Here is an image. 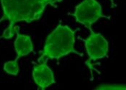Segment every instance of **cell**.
<instances>
[{
  "label": "cell",
  "mask_w": 126,
  "mask_h": 90,
  "mask_svg": "<svg viewBox=\"0 0 126 90\" xmlns=\"http://www.w3.org/2000/svg\"><path fill=\"white\" fill-rule=\"evenodd\" d=\"M62 0H0L3 15L0 23L9 21V25L3 32L1 38L10 39L15 34V24L21 21L30 23L39 20L48 5L55 6Z\"/></svg>",
  "instance_id": "1"
},
{
  "label": "cell",
  "mask_w": 126,
  "mask_h": 90,
  "mask_svg": "<svg viewBox=\"0 0 126 90\" xmlns=\"http://www.w3.org/2000/svg\"><path fill=\"white\" fill-rule=\"evenodd\" d=\"M79 29L73 30L68 25L59 24L46 38L41 56L38 59H57L73 53L82 56L83 54L75 49V33Z\"/></svg>",
  "instance_id": "2"
},
{
  "label": "cell",
  "mask_w": 126,
  "mask_h": 90,
  "mask_svg": "<svg viewBox=\"0 0 126 90\" xmlns=\"http://www.w3.org/2000/svg\"><path fill=\"white\" fill-rule=\"evenodd\" d=\"M71 15L77 22L84 25L89 30H92V25L99 18L107 17L102 14V7L97 0H83L76 7Z\"/></svg>",
  "instance_id": "3"
},
{
  "label": "cell",
  "mask_w": 126,
  "mask_h": 90,
  "mask_svg": "<svg viewBox=\"0 0 126 90\" xmlns=\"http://www.w3.org/2000/svg\"><path fill=\"white\" fill-rule=\"evenodd\" d=\"M89 31L90 35L87 39L79 38L84 42L85 48L89 56L88 64L92 60L106 57L109 50L108 42L101 33H96L93 30Z\"/></svg>",
  "instance_id": "4"
},
{
  "label": "cell",
  "mask_w": 126,
  "mask_h": 90,
  "mask_svg": "<svg viewBox=\"0 0 126 90\" xmlns=\"http://www.w3.org/2000/svg\"><path fill=\"white\" fill-rule=\"evenodd\" d=\"M48 59H42L39 63H35L32 70V77L35 84L42 90L56 83L53 71L47 64Z\"/></svg>",
  "instance_id": "5"
},
{
  "label": "cell",
  "mask_w": 126,
  "mask_h": 90,
  "mask_svg": "<svg viewBox=\"0 0 126 90\" xmlns=\"http://www.w3.org/2000/svg\"><path fill=\"white\" fill-rule=\"evenodd\" d=\"M19 27H16L15 33L17 34V38L15 40V49L17 53V57L15 60H19L21 57L28 55L33 51V45L31 38L29 35L20 34Z\"/></svg>",
  "instance_id": "6"
},
{
  "label": "cell",
  "mask_w": 126,
  "mask_h": 90,
  "mask_svg": "<svg viewBox=\"0 0 126 90\" xmlns=\"http://www.w3.org/2000/svg\"><path fill=\"white\" fill-rule=\"evenodd\" d=\"M4 70L11 75H17L19 71L18 61L15 59L6 62L4 64Z\"/></svg>",
  "instance_id": "7"
},
{
  "label": "cell",
  "mask_w": 126,
  "mask_h": 90,
  "mask_svg": "<svg viewBox=\"0 0 126 90\" xmlns=\"http://www.w3.org/2000/svg\"><path fill=\"white\" fill-rule=\"evenodd\" d=\"M97 89L99 90H120V89H126V86L125 84H123V86L121 85H115V84H111V85H101L99 87H98Z\"/></svg>",
  "instance_id": "8"
},
{
  "label": "cell",
  "mask_w": 126,
  "mask_h": 90,
  "mask_svg": "<svg viewBox=\"0 0 126 90\" xmlns=\"http://www.w3.org/2000/svg\"><path fill=\"white\" fill-rule=\"evenodd\" d=\"M110 1H111V2H112V5H114V0H110Z\"/></svg>",
  "instance_id": "9"
}]
</instances>
